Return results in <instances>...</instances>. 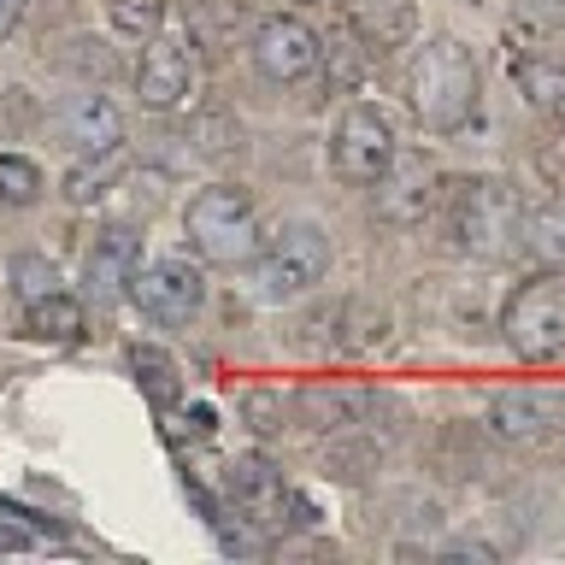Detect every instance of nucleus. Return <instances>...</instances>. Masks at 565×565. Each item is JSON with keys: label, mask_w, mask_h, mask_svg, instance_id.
I'll use <instances>...</instances> for the list:
<instances>
[{"label": "nucleus", "mask_w": 565, "mask_h": 565, "mask_svg": "<svg viewBox=\"0 0 565 565\" xmlns=\"http://www.w3.org/2000/svg\"><path fill=\"white\" fill-rule=\"evenodd\" d=\"M183 230H189V247L201 265H254L259 247H265V224H259V206L254 194L236 189V183H212L189 201L183 212Z\"/></svg>", "instance_id": "nucleus-3"}, {"label": "nucleus", "mask_w": 565, "mask_h": 565, "mask_svg": "<svg viewBox=\"0 0 565 565\" xmlns=\"http://www.w3.org/2000/svg\"><path fill=\"white\" fill-rule=\"evenodd\" d=\"M300 7H318V0H300Z\"/></svg>", "instance_id": "nucleus-28"}, {"label": "nucleus", "mask_w": 565, "mask_h": 565, "mask_svg": "<svg viewBox=\"0 0 565 565\" xmlns=\"http://www.w3.org/2000/svg\"><path fill=\"white\" fill-rule=\"evenodd\" d=\"M254 277H259L265 300H295V295L318 289V282L330 277V236L318 224H282L277 236L259 247Z\"/></svg>", "instance_id": "nucleus-5"}, {"label": "nucleus", "mask_w": 565, "mask_h": 565, "mask_svg": "<svg viewBox=\"0 0 565 565\" xmlns=\"http://www.w3.org/2000/svg\"><path fill=\"white\" fill-rule=\"evenodd\" d=\"M42 166L24 153H0V206H35L42 201Z\"/></svg>", "instance_id": "nucleus-21"}, {"label": "nucleus", "mask_w": 565, "mask_h": 565, "mask_svg": "<svg viewBox=\"0 0 565 565\" xmlns=\"http://www.w3.org/2000/svg\"><path fill=\"white\" fill-rule=\"evenodd\" d=\"M494 430H501L507 441H542L547 424H554V413L536 401V395H494Z\"/></svg>", "instance_id": "nucleus-17"}, {"label": "nucleus", "mask_w": 565, "mask_h": 565, "mask_svg": "<svg viewBox=\"0 0 565 565\" xmlns=\"http://www.w3.org/2000/svg\"><path fill=\"white\" fill-rule=\"evenodd\" d=\"M512 77H519V88L530 95V106H542V113H565V65L519 60V65H512Z\"/></svg>", "instance_id": "nucleus-20"}, {"label": "nucleus", "mask_w": 565, "mask_h": 565, "mask_svg": "<svg viewBox=\"0 0 565 565\" xmlns=\"http://www.w3.org/2000/svg\"><path fill=\"white\" fill-rule=\"evenodd\" d=\"M60 136H65L71 153H100V148H113V141H124V113L100 95V88H77V95L60 106Z\"/></svg>", "instance_id": "nucleus-11"}, {"label": "nucleus", "mask_w": 565, "mask_h": 565, "mask_svg": "<svg viewBox=\"0 0 565 565\" xmlns=\"http://www.w3.org/2000/svg\"><path fill=\"white\" fill-rule=\"evenodd\" d=\"M307 418L318 424V430H335V424H348V413H353V401L348 395H324V388H307Z\"/></svg>", "instance_id": "nucleus-24"}, {"label": "nucleus", "mask_w": 565, "mask_h": 565, "mask_svg": "<svg viewBox=\"0 0 565 565\" xmlns=\"http://www.w3.org/2000/svg\"><path fill=\"white\" fill-rule=\"evenodd\" d=\"M371 189H377V218L383 224L413 230V224H424V212H430V201H436V166L424 153L395 148V159L383 166V177Z\"/></svg>", "instance_id": "nucleus-10"}, {"label": "nucleus", "mask_w": 565, "mask_h": 565, "mask_svg": "<svg viewBox=\"0 0 565 565\" xmlns=\"http://www.w3.org/2000/svg\"><path fill=\"white\" fill-rule=\"evenodd\" d=\"M388 159H395V124H388V113H383V106H371V100L348 106L342 124H335V141H330L335 177L353 183V189H371L383 177Z\"/></svg>", "instance_id": "nucleus-6"}, {"label": "nucleus", "mask_w": 565, "mask_h": 565, "mask_svg": "<svg viewBox=\"0 0 565 565\" xmlns=\"http://www.w3.org/2000/svg\"><path fill=\"white\" fill-rule=\"evenodd\" d=\"M501 330L519 360H565V271L519 282L501 312Z\"/></svg>", "instance_id": "nucleus-4"}, {"label": "nucleus", "mask_w": 565, "mask_h": 565, "mask_svg": "<svg viewBox=\"0 0 565 565\" xmlns=\"http://www.w3.org/2000/svg\"><path fill=\"white\" fill-rule=\"evenodd\" d=\"M136 265H141V242H136V230L130 224H106L95 247H88V289H95L100 300H113L130 289V277H136Z\"/></svg>", "instance_id": "nucleus-13"}, {"label": "nucleus", "mask_w": 565, "mask_h": 565, "mask_svg": "<svg viewBox=\"0 0 565 565\" xmlns=\"http://www.w3.org/2000/svg\"><path fill=\"white\" fill-rule=\"evenodd\" d=\"M60 289V265H53L47 254H18L12 259V295L24 300V307H35L42 295Z\"/></svg>", "instance_id": "nucleus-22"}, {"label": "nucleus", "mask_w": 565, "mask_h": 565, "mask_svg": "<svg viewBox=\"0 0 565 565\" xmlns=\"http://www.w3.org/2000/svg\"><path fill=\"white\" fill-rule=\"evenodd\" d=\"M448 230L459 254L471 259H512L524 247V206L507 177H459L448 183Z\"/></svg>", "instance_id": "nucleus-2"}, {"label": "nucleus", "mask_w": 565, "mask_h": 565, "mask_svg": "<svg viewBox=\"0 0 565 565\" xmlns=\"http://www.w3.org/2000/svg\"><path fill=\"white\" fill-rule=\"evenodd\" d=\"M124 171H130V148H124V141H113V148H100V153H83L77 166L65 171V201L71 206H95Z\"/></svg>", "instance_id": "nucleus-14"}, {"label": "nucleus", "mask_w": 565, "mask_h": 565, "mask_svg": "<svg viewBox=\"0 0 565 565\" xmlns=\"http://www.w3.org/2000/svg\"><path fill=\"white\" fill-rule=\"evenodd\" d=\"M483 95V71H477L471 47L459 35H436L424 42V53L413 60V113L430 136H454L466 130Z\"/></svg>", "instance_id": "nucleus-1"}, {"label": "nucleus", "mask_w": 565, "mask_h": 565, "mask_svg": "<svg viewBox=\"0 0 565 565\" xmlns=\"http://www.w3.org/2000/svg\"><path fill=\"white\" fill-rule=\"evenodd\" d=\"M448 559H494L483 542H466V547H448Z\"/></svg>", "instance_id": "nucleus-26"}, {"label": "nucleus", "mask_w": 565, "mask_h": 565, "mask_svg": "<svg viewBox=\"0 0 565 565\" xmlns=\"http://www.w3.org/2000/svg\"><path fill=\"white\" fill-rule=\"evenodd\" d=\"M18 12H24V0H0V35L18 24Z\"/></svg>", "instance_id": "nucleus-27"}, {"label": "nucleus", "mask_w": 565, "mask_h": 565, "mask_svg": "<svg viewBox=\"0 0 565 565\" xmlns=\"http://www.w3.org/2000/svg\"><path fill=\"white\" fill-rule=\"evenodd\" d=\"M24 547H30V536H24V530L0 524V554H24Z\"/></svg>", "instance_id": "nucleus-25"}, {"label": "nucleus", "mask_w": 565, "mask_h": 565, "mask_svg": "<svg viewBox=\"0 0 565 565\" xmlns=\"http://www.w3.org/2000/svg\"><path fill=\"white\" fill-rule=\"evenodd\" d=\"M130 300L153 318V324H189V318L201 312V300H206V277H201V265H194V259L171 254V259L136 265Z\"/></svg>", "instance_id": "nucleus-7"}, {"label": "nucleus", "mask_w": 565, "mask_h": 565, "mask_svg": "<svg viewBox=\"0 0 565 565\" xmlns=\"http://www.w3.org/2000/svg\"><path fill=\"white\" fill-rule=\"evenodd\" d=\"M342 12H348V30L360 35V47L371 53L401 47L418 24V0H342Z\"/></svg>", "instance_id": "nucleus-12"}, {"label": "nucleus", "mask_w": 565, "mask_h": 565, "mask_svg": "<svg viewBox=\"0 0 565 565\" xmlns=\"http://www.w3.org/2000/svg\"><path fill=\"white\" fill-rule=\"evenodd\" d=\"M159 24H166V0H113V30L130 42H148Z\"/></svg>", "instance_id": "nucleus-23"}, {"label": "nucleus", "mask_w": 565, "mask_h": 565, "mask_svg": "<svg viewBox=\"0 0 565 565\" xmlns=\"http://www.w3.org/2000/svg\"><path fill=\"white\" fill-rule=\"evenodd\" d=\"M194 88V53H189V35L177 30H153L148 47H141V65H136V95L148 113H177Z\"/></svg>", "instance_id": "nucleus-8"}, {"label": "nucleus", "mask_w": 565, "mask_h": 565, "mask_svg": "<svg viewBox=\"0 0 565 565\" xmlns=\"http://www.w3.org/2000/svg\"><path fill=\"white\" fill-rule=\"evenodd\" d=\"M524 247L547 265H565V194L542 201L536 212H524Z\"/></svg>", "instance_id": "nucleus-18"}, {"label": "nucleus", "mask_w": 565, "mask_h": 565, "mask_svg": "<svg viewBox=\"0 0 565 565\" xmlns=\"http://www.w3.org/2000/svg\"><path fill=\"white\" fill-rule=\"evenodd\" d=\"M318 60H324V42H318L312 24H300V18H265L254 30V65L265 83H300L312 77Z\"/></svg>", "instance_id": "nucleus-9"}, {"label": "nucleus", "mask_w": 565, "mask_h": 565, "mask_svg": "<svg viewBox=\"0 0 565 565\" xmlns=\"http://www.w3.org/2000/svg\"><path fill=\"white\" fill-rule=\"evenodd\" d=\"M230 494H236V507H247L254 519H265L271 507L289 501V489H282V477L265 466V459H242L236 471H230Z\"/></svg>", "instance_id": "nucleus-16"}, {"label": "nucleus", "mask_w": 565, "mask_h": 565, "mask_svg": "<svg viewBox=\"0 0 565 565\" xmlns=\"http://www.w3.org/2000/svg\"><path fill=\"white\" fill-rule=\"evenodd\" d=\"M24 330L35 335V342H83V330H88V312H83V300H71L65 289H53L42 295L35 307H24Z\"/></svg>", "instance_id": "nucleus-15"}, {"label": "nucleus", "mask_w": 565, "mask_h": 565, "mask_svg": "<svg viewBox=\"0 0 565 565\" xmlns=\"http://www.w3.org/2000/svg\"><path fill=\"white\" fill-rule=\"evenodd\" d=\"M130 371H136L141 395H148L153 406H177V401H183V383H177V360H171V353L136 348V353H130Z\"/></svg>", "instance_id": "nucleus-19"}]
</instances>
